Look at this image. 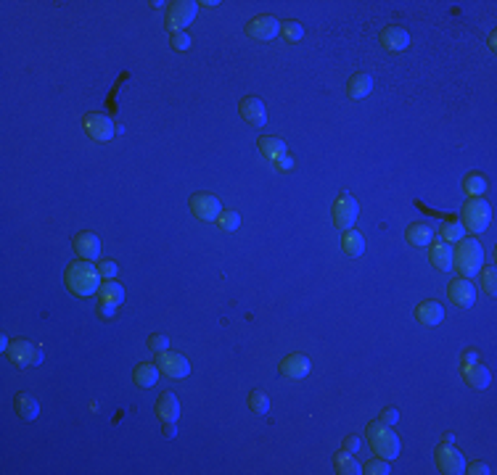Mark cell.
Masks as SVG:
<instances>
[{
  "mask_svg": "<svg viewBox=\"0 0 497 475\" xmlns=\"http://www.w3.org/2000/svg\"><path fill=\"white\" fill-rule=\"evenodd\" d=\"M220 211H223V204H220V198H217L214 193L201 190V193H193L191 196V214L196 217V220L217 222Z\"/></svg>",
  "mask_w": 497,
  "mask_h": 475,
  "instance_id": "6",
  "label": "cell"
},
{
  "mask_svg": "<svg viewBox=\"0 0 497 475\" xmlns=\"http://www.w3.org/2000/svg\"><path fill=\"white\" fill-rule=\"evenodd\" d=\"M479 283H481V291H484L487 296H495L497 293V272L492 264L479 269Z\"/></svg>",
  "mask_w": 497,
  "mask_h": 475,
  "instance_id": "32",
  "label": "cell"
},
{
  "mask_svg": "<svg viewBox=\"0 0 497 475\" xmlns=\"http://www.w3.org/2000/svg\"><path fill=\"white\" fill-rule=\"evenodd\" d=\"M156 364H159V372H164L167 378H188L191 375V364L183 354H175V351H161L156 354Z\"/></svg>",
  "mask_w": 497,
  "mask_h": 475,
  "instance_id": "12",
  "label": "cell"
},
{
  "mask_svg": "<svg viewBox=\"0 0 497 475\" xmlns=\"http://www.w3.org/2000/svg\"><path fill=\"white\" fill-rule=\"evenodd\" d=\"M257 148L259 154L267 158V161H278L281 156H286L289 154V148H286V142L281 140V138H273V135H262L257 140Z\"/></svg>",
  "mask_w": 497,
  "mask_h": 475,
  "instance_id": "22",
  "label": "cell"
},
{
  "mask_svg": "<svg viewBox=\"0 0 497 475\" xmlns=\"http://www.w3.org/2000/svg\"><path fill=\"white\" fill-rule=\"evenodd\" d=\"M429 262H432V267L436 272H449L452 269V249H449V243L434 240L432 246H429Z\"/></svg>",
  "mask_w": 497,
  "mask_h": 475,
  "instance_id": "21",
  "label": "cell"
},
{
  "mask_svg": "<svg viewBox=\"0 0 497 475\" xmlns=\"http://www.w3.org/2000/svg\"><path fill=\"white\" fill-rule=\"evenodd\" d=\"M6 357H8V362L17 364V367H30V364L40 362V351H37V346H34L32 341H24V338L11 341Z\"/></svg>",
  "mask_w": 497,
  "mask_h": 475,
  "instance_id": "13",
  "label": "cell"
},
{
  "mask_svg": "<svg viewBox=\"0 0 497 475\" xmlns=\"http://www.w3.org/2000/svg\"><path fill=\"white\" fill-rule=\"evenodd\" d=\"M101 272L93 262H74V264H69L66 267V285H69V291L74 293V296H93L98 293V288H101Z\"/></svg>",
  "mask_w": 497,
  "mask_h": 475,
  "instance_id": "2",
  "label": "cell"
},
{
  "mask_svg": "<svg viewBox=\"0 0 497 475\" xmlns=\"http://www.w3.org/2000/svg\"><path fill=\"white\" fill-rule=\"evenodd\" d=\"M148 348H151L154 354L170 351V338H167V335H161V332H154V335H148Z\"/></svg>",
  "mask_w": 497,
  "mask_h": 475,
  "instance_id": "38",
  "label": "cell"
},
{
  "mask_svg": "<svg viewBox=\"0 0 497 475\" xmlns=\"http://www.w3.org/2000/svg\"><path fill=\"white\" fill-rule=\"evenodd\" d=\"M275 169H281V172H289V169H294V158L286 154V156H281L278 161H275Z\"/></svg>",
  "mask_w": 497,
  "mask_h": 475,
  "instance_id": "44",
  "label": "cell"
},
{
  "mask_svg": "<svg viewBox=\"0 0 497 475\" xmlns=\"http://www.w3.org/2000/svg\"><path fill=\"white\" fill-rule=\"evenodd\" d=\"M370 90H373V77L368 72H354L347 82V98L349 101H363L370 95Z\"/></svg>",
  "mask_w": 497,
  "mask_h": 475,
  "instance_id": "20",
  "label": "cell"
},
{
  "mask_svg": "<svg viewBox=\"0 0 497 475\" xmlns=\"http://www.w3.org/2000/svg\"><path fill=\"white\" fill-rule=\"evenodd\" d=\"M239 111H241V119L249 127H262L267 122V109H265V103H262L259 98H243Z\"/></svg>",
  "mask_w": 497,
  "mask_h": 475,
  "instance_id": "17",
  "label": "cell"
},
{
  "mask_svg": "<svg viewBox=\"0 0 497 475\" xmlns=\"http://www.w3.org/2000/svg\"><path fill=\"white\" fill-rule=\"evenodd\" d=\"M199 11V3H193V0H175V3H170V8H167V24H170V30L172 34L175 32H185V27L193 21V16Z\"/></svg>",
  "mask_w": 497,
  "mask_h": 475,
  "instance_id": "9",
  "label": "cell"
},
{
  "mask_svg": "<svg viewBox=\"0 0 497 475\" xmlns=\"http://www.w3.org/2000/svg\"><path fill=\"white\" fill-rule=\"evenodd\" d=\"M407 243L410 246H416V249H426V246H432L434 243V230L426 224V222H413L410 227H407Z\"/></svg>",
  "mask_w": 497,
  "mask_h": 475,
  "instance_id": "23",
  "label": "cell"
},
{
  "mask_svg": "<svg viewBox=\"0 0 497 475\" xmlns=\"http://www.w3.org/2000/svg\"><path fill=\"white\" fill-rule=\"evenodd\" d=\"M447 296L455 306L468 309V306H474V301H476V285L471 283L468 277H455V280H449L447 285Z\"/></svg>",
  "mask_w": 497,
  "mask_h": 475,
  "instance_id": "14",
  "label": "cell"
},
{
  "mask_svg": "<svg viewBox=\"0 0 497 475\" xmlns=\"http://www.w3.org/2000/svg\"><path fill=\"white\" fill-rule=\"evenodd\" d=\"M465 473L468 475H489L492 470H489V465H484V462H474L471 467L465 465Z\"/></svg>",
  "mask_w": 497,
  "mask_h": 475,
  "instance_id": "42",
  "label": "cell"
},
{
  "mask_svg": "<svg viewBox=\"0 0 497 475\" xmlns=\"http://www.w3.org/2000/svg\"><path fill=\"white\" fill-rule=\"evenodd\" d=\"M98 299L103 306H119L122 301H125V288L116 283V280H106V283L98 288Z\"/></svg>",
  "mask_w": 497,
  "mask_h": 475,
  "instance_id": "24",
  "label": "cell"
},
{
  "mask_svg": "<svg viewBox=\"0 0 497 475\" xmlns=\"http://www.w3.org/2000/svg\"><path fill=\"white\" fill-rule=\"evenodd\" d=\"M310 370H312V364L307 359L305 354H289L283 362H281V375H286L291 380H302L310 375Z\"/></svg>",
  "mask_w": 497,
  "mask_h": 475,
  "instance_id": "19",
  "label": "cell"
},
{
  "mask_svg": "<svg viewBox=\"0 0 497 475\" xmlns=\"http://www.w3.org/2000/svg\"><path fill=\"white\" fill-rule=\"evenodd\" d=\"M177 417H180V401L172 391H164L156 399V420L161 423V436L175 439L177 433Z\"/></svg>",
  "mask_w": 497,
  "mask_h": 475,
  "instance_id": "5",
  "label": "cell"
},
{
  "mask_svg": "<svg viewBox=\"0 0 497 475\" xmlns=\"http://www.w3.org/2000/svg\"><path fill=\"white\" fill-rule=\"evenodd\" d=\"M72 249L74 253L85 259V262H93L101 256V237L96 233H77V235L72 237Z\"/></svg>",
  "mask_w": 497,
  "mask_h": 475,
  "instance_id": "16",
  "label": "cell"
},
{
  "mask_svg": "<svg viewBox=\"0 0 497 475\" xmlns=\"http://www.w3.org/2000/svg\"><path fill=\"white\" fill-rule=\"evenodd\" d=\"M281 34H283V40H289V43H299V40L305 37V27H302L299 21H281Z\"/></svg>",
  "mask_w": 497,
  "mask_h": 475,
  "instance_id": "34",
  "label": "cell"
},
{
  "mask_svg": "<svg viewBox=\"0 0 497 475\" xmlns=\"http://www.w3.org/2000/svg\"><path fill=\"white\" fill-rule=\"evenodd\" d=\"M378 43H381V48L389 50V53H402V50H407V45H410V34H407V30L397 27V24H389V27H384L381 34H378Z\"/></svg>",
  "mask_w": 497,
  "mask_h": 475,
  "instance_id": "15",
  "label": "cell"
},
{
  "mask_svg": "<svg viewBox=\"0 0 497 475\" xmlns=\"http://www.w3.org/2000/svg\"><path fill=\"white\" fill-rule=\"evenodd\" d=\"M217 224H220V230H225V233L239 230L241 227L239 211H233V209H223V211H220V217H217Z\"/></svg>",
  "mask_w": 497,
  "mask_h": 475,
  "instance_id": "33",
  "label": "cell"
},
{
  "mask_svg": "<svg viewBox=\"0 0 497 475\" xmlns=\"http://www.w3.org/2000/svg\"><path fill=\"white\" fill-rule=\"evenodd\" d=\"M331 217H334V224H336L338 230L344 233V230H352L357 217H360V204L354 201L352 196H338L334 209H331Z\"/></svg>",
  "mask_w": 497,
  "mask_h": 475,
  "instance_id": "8",
  "label": "cell"
},
{
  "mask_svg": "<svg viewBox=\"0 0 497 475\" xmlns=\"http://www.w3.org/2000/svg\"><path fill=\"white\" fill-rule=\"evenodd\" d=\"M492 222V209L487 204V198L479 196V198H468L463 204V220L460 224L465 227V233H474V235H481Z\"/></svg>",
  "mask_w": 497,
  "mask_h": 475,
  "instance_id": "4",
  "label": "cell"
},
{
  "mask_svg": "<svg viewBox=\"0 0 497 475\" xmlns=\"http://www.w3.org/2000/svg\"><path fill=\"white\" fill-rule=\"evenodd\" d=\"M360 446H363V441H360L357 436H347L344 443H341V449H344V452H349V454H357V452H360Z\"/></svg>",
  "mask_w": 497,
  "mask_h": 475,
  "instance_id": "41",
  "label": "cell"
},
{
  "mask_svg": "<svg viewBox=\"0 0 497 475\" xmlns=\"http://www.w3.org/2000/svg\"><path fill=\"white\" fill-rule=\"evenodd\" d=\"M132 378H135V386H138V388H151V386H156V380H159V364L141 362L135 367Z\"/></svg>",
  "mask_w": 497,
  "mask_h": 475,
  "instance_id": "25",
  "label": "cell"
},
{
  "mask_svg": "<svg viewBox=\"0 0 497 475\" xmlns=\"http://www.w3.org/2000/svg\"><path fill=\"white\" fill-rule=\"evenodd\" d=\"M363 473H368V475H389L392 473V467H389V459H384V457H373L365 465V470Z\"/></svg>",
  "mask_w": 497,
  "mask_h": 475,
  "instance_id": "36",
  "label": "cell"
},
{
  "mask_svg": "<svg viewBox=\"0 0 497 475\" xmlns=\"http://www.w3.org/2000/svg\"><path fill=\"white\" fill-rule=\"evenodd\" d=\"M341 249L347 256H363L365 253V237L357 230H344V237H341Z\"/></svg>",
  "mask_w": 497,
  "mask_h": 475,
  "instance_id": "28",
  "label": "cell"
},
{
  "mask_svg": "<svg viewBox=\"0 0 497 475\" xmlns=\"http://www.w3.org/2000/svg\"><path fill=\"white\" fill-rule=\"evenodd\" d=\"M172 48L175 50H188L191 48V34L188 32H175L172 34Z\"/></svg>",
  "mask_w": 497,
  "mask_h": 475,
  "instance_id": "39",
  "label": "cell"
},
{
  "mask_svg": "<svg viewBox=\"0 0 497 475\" xmlns=\"http://www.w3.org/2000/svg\"><path fill=\"white\" fill-rule=\"evenodd\" d=\"M96 267H98V272H101V277H103V280H114V277L119 275V267H116V262H112V259H101Z\"/></svg>",
  "mask_w": 497,
  "mask_h": 475,
  "instance_id": "37",
  "label": "cell"
},
{
  "mask_svg": "<svg viewBox=\"0 0 497 475\" xmlns=\"http://www.w3.org/2000/svg\"><path fill=\"white\" fill-rule=\"evenodd\" d=\"M416 319L420 325H426V328H434V325H439L445 319V306L434 299L420 301L416 306Z\"/></svg>",
  "mask_w": 497,
  "mask_h": 475,
  "instance_id": "18",
  "label": "cell"
},
{
  "mask_svg": "<svg viewBox=\"0 0 497 475\" xmlns=\"http://www.w3.org/2000/svg\"><path fill=\"white\" fill-rule=\"evenodd\" d=\"M246 34L252 37V40H259V43H267V40H273L281 34V21L270 14H262V16H254L249 24H246Z\"/></svg>",
  "mask_w": 497,
  "mask_h": 475,
  "instance_id": "11",
  "label": "cell"
},
{
  "mask_svg": "<svg viewBox=\"0 0 497 475\" xmlns=\"http://www.w3.org/2000/svg\"><path fill=\"white\" fill-rule=\"evenodd\" d=\"M378 420L386 423V425H397V423H400V412L394 410V407H386V410L378 414Z\"/></svg>",
  "mask_w": 497,
  "mask_h": 475,
  "instance_id": "40",
  "label": "cell"
},
{
  "mask_svg": "<svg viewBox=\"0 0 497 475\" xmlns=\"http://www.w3.org/2000/svg\"><path fill=\"white\" fill-rule=\"evenodd\" d=\"M85 132H88V138L93 142H109L119 132V127H114V122L109 116H103V114H88L85 116Z\"/></svg>",
  "mask_w": 497,
  "mask_h": 475,
  "instance_id": "10",
  "label": "cell"
},
{
  "mask_svg": "<svg viewBox=\"0 0 497 475\" xmlns=\"http://www.w3.org/2000/svg\"><path fill=\"white\" fill-rule=\"evenodd\" d=\"M476 362H481L479 351H465L463 357H460V370H463V367H468V364H476Z\"/></svg>",
  "mask_w": 497,
  "mask_h": 475,
  "instance_id": "43",
  "label": "cell"
},
{
  "mask_svg": "<svg viewBox=\"0 0 497 475\" xmlns=\"http://www.w3.org/2000/svg\"><path fill=\"white\" fill-rule=\"evenodd\" d=\"M365 436H368L370 449L376 452V457H384V459H397L402 452V443L397 439V433L392 427L381 423V420H373L365 427Z\"/></svg>",
  "mask_w": 497,
  "mask_h": 475,
  "instance_id": "3",
  "label": "cell"
},
{
  "mask_svg": "<svg viewBox=\"0 0 497 475\" xmlns=\"http://www.w3.org/2000/svg\"><path fill=\"white\" fill-rule=\"evenodd\" d=\"M463 193L468 196V198H479V196H484V193H487V180H484V177H481L479 172L465 174Z\"/></svg>",
  "mask_w": 497,
  "mask_h": 475,
  "instance_id": "29",
  "label": "cell"
},
{
  "mask_svg": "<svg viewBox=\"0 0 497 475\" xmlns=\"http://www.w3.org/2000/svg\"><path fill=\"white\" fill-rule=\"evenodd\" d=\"M452 267L460 272V277H476L484 267V249L476 237H460L452 249Z\"/></svg>",
  "mask_w": 497,
  "mask_h": 475,
  "instance_id": "1",
  "label": "cell"
},
{
  "mask_svg": "<svg viewBox=\"0 0 497 475\" xmlns=\"http://www.w3.org/2000/svg\"><path fill=\"white\" fill-rule=\"evenodd\" d=\"M460 372H463L465 383H468V386H474V388H487V386H489V380H492L489 370H487V367H484L481 362L468 364V367H463Z\"/></svg>",
  "mask_w": 497,
  "mask_h": 475,
  "instance_id": "26",
  "label": "cell"
},
{
  "mask_svg": "<svg viewBox=\"0 0 497 475\" xmlns=\"http://www.w3.org/2000/svg\"><path fill=\"white\" fill-rule=\"evenodd\" d=\"M249 407L257 414H267L270 412V396L265 394V391H252L249 394Z\"/></svg>",
  "mask_w": 497,
  "mask_h": 475,
  "instance_id": "35",
  "label": "cell"
},
{
  "mask_svg": "<svg viewBox=\"0 0 497 475\" xmlns=\"http://www.w3.org/2000/svg\"><path fill=\"white\" fill-rule=\"evenodd\" d=\"M439 235L445 237V243H458L460 237H465V227L460 220H445L439 224Z\"/></svg>",
  "mask_w": 497,
  "mask_h": 475,
  "instance_id": "31",
  "label": "cell"
},
{
  "mask_svg": "<svg viewBox=\"0 0 497 475\" xmlns=\"http://www.w3.org/2000/svg\"><path fill=\"white\" fill-rule=\"evenodd\" d=\"M336 473L338 475H360L363 473V467H360V462L354 459V454H349V452H338L336 454Z\"/></svg>",
  "mask_w": 497,
  "mask_h": 475,
  "instance_id": "30",
  "label": "cell"
},
{
  "mask_svg": "<svg viewBox=\"0 0 497 475\" xmlns=\"http://www.w3.org/2000/svg\"><path fill=\"white\" fill-rule=\"evenodd\" d=\"M14 407L21 420H37V414H40V404L32 394H19L14 399Z\"/></svg>",
  "mask_w": 497,
  "mask_h": 475,
  "instance_id": "27",
  "label": "cell"
},
{
  "mask_svg": "<svg viewBox=\"0 0 497 475\" xmlns=\"http://www.w3.org/2000/svg\"><path fill=\"white\" fill-rule=\"evenodd\" d=\"M436 470L445 475H460L465 473V457L460 454V449H455L452 443H442L434 454Z\"/></svg>",
  "mask_w": 497,
  "mask_h": 475,
  "instance_id": "7",
  "label": "cell"
}]
</instances>
